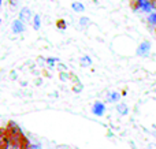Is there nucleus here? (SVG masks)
Returning <instances> with one entry per match:
<instances>
[{"instance_id":"20e7f679","label":"nucleus","mask_w":156,"mask_h":149,"mask_svg":"<svg viewBox=\"0 0 156 149\" xmlns=\"http://www.w3.org/2000/svg\"><path fill=\"white\" fill-rule=\"evenodd\" d=\"M12 32L14 33L23 32V22H22L21 19H18V21H14V23H12Z\"/></svg>"},{"instance_id":"f8f14e48","label":"nucleus","mask_w":156,"mask_h":149,"mask_svg":"<svg viewBox=\"0 0 156 149\" xmlns=\"http://www.w3.org/2000/svg\"><path fill=\"white\" fill-rule=\"evenodd\" d=\"M82 64L83 66H86V64H90V59H89V57L88 56H85V57H83V59H82Z\"/></svg>"},{"instance_id":"ddd939ff","label":"nucleus","mask_w":156,"mask_h":149,"mask_svg":"<svg viewBox=\"0 0 156 149\" xmlns=\"http://www.w3.org/2000/svg\"><path fill=\"white\" fill-rule=\"evenodd\" d=\"M58 26H59L60 29H63V27H65V22H63V21H59V22H58Z\"/></svg>"},{"instance_id":"1a4fd4ad","label":"nucleus","mask_w":156,"mask_h":149,"mask_svg":"<svg viewBox=\"0 0 156 149\" xmlns=\"http://www.w3.org/2000/svg\"><path fill=\"white\" fill-rule=\"evenodd\" d=\"M19 149H30V144H29V141H27V138H25V141L22 142V145Z\"/></svg>"},{"instance_id":"423d86ee","label":"nucleus","mask_w":156,"mask_h":149,"mask_svg":"<svg viewBox=\"0 0 156 149\" xmlns=\"http://www.w3.org/2000/svg\"><path fill=\"white\" fill-rule=\"evenodd\" d=\"M29 18H30V10L29 8H22L21 15H19V19H21L22 22H25V21H27Z\"/></svg>"},{"instance_id":"0eeeda50","label":"nucleus","mask_w":156,"mask_h":149,"mask_svg":"<svg viewBox=\"0 0 156 149\" xmlns=\"http://www.w3.org/2000/svg\"><path fill=\"white\" fill-rule=\"evenodd\" d=\"M103 112H104V106H103L101 103H96L93 106V114L96 115H103Z\"/></svg>"},{"instance_id":"39448f33","label":"nucleus","mask_w":156,"mask_h":149,"mask_svg":"<svg viewBox=\"0 0 156 149\" xmlns=\"http://www.w3.org/2000/svg\"><path fill=\"white\" fill-rule=\"evenodd\" d=\"M138 3H140V7L143 8L144 11H147V12L151 11V8H152L151 2H148V0H138Z\"/></svg>"},{"instance_id":"9b49d317","label":"nucleus","mask_w":156,"mask_h":149,"mask_svg":"<svg viewBox=\"0 0 156 149\" xmlns=\"http://www.w3.org/2000/svg\"><path fill=\"white\" fill-rule=\"evenodd\" d=\"M149 22H151V23H155L156 25V12H154V14H151V15H149Z\"/></svg>"},{"instance_id":"7ed1b4c3","label":"nucleus","mask_w":156,"mask_h":149,"mask_svg":"<svg viewBox=\"0 0 156 149\" xmlns=\"http://www.w3.org/2000/svg\"><path fill=\"white\" fill-rule=\"evenodd\" d=\"M149 49H151V45H149L148 41H145V43H143L140 47H138L137 49V54L140 55V56H147L149 52Z\"/></svg>"},{"instance_id":"f257e3e1","label":"nucleus","mask_w":156,"mask_h":149,"mask_svg":"<svg viewBox=\"0 0 156 149\" xmlns=\"http://www.w3.org/2000/svg\"><path fill=\"white\" fill-rule=\"evenodd\" d=\"M5 133H7V137H8V140H10L11 149H19L22 142L26 138V137L23 136V133H22V130L14 122H8L7 127H5Z\"/></svg>"},{"instance_id":"9d476101","label":"nucleus","mask_w":156,"mask_h":149,"mask_svg":"<svg viewBox=\"0 0 156 149\" xmlns=\"http://www.w3.org/2000/svg\"><path fill=\"white\" fill-rule=\"evenodd\" d=\"M34 27H36V29H38V27H40V16H38V15L34 16Z\"/></svg>"},{"instance_id":"6e6552de","label":"nucleus","mask_w":156,"mask_h":149,"mask_svg":"<svg viewBox=\"0 0 156 149\" xmlns=\"http://www.w3.org/2000/svg\"><path fill=\"white\" fill-rule=\"evenodd\" d=\"M71 7H73L74 11H78V12H82V11H83V5L81 4V3H73V5H71Z\"/></svg>"},{"instance_id":"f03ea898","label":"nucleus","mask_w":156,"mask_h":149,"mask_svg":"<svg viewBox=\"0 0 156 149\" xmlns=\"http://www.w3.org/2000/svg\"><path fill=\"white\" fill-rule=\"evenodd\" d=\"M0 140H2V142H0V149H8V147H10V140H8V137H7L5 129H2Z\"/></svg>"}]
</instances>
